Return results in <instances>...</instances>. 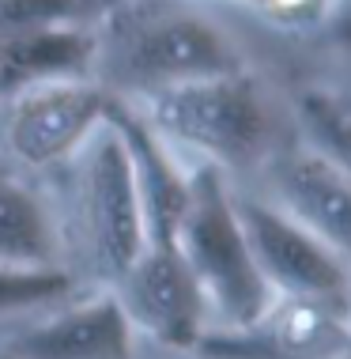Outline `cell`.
Segmentation results:
<instances>
[{
	"label": "cell",
	"instance_id": "4fadbf2b",
	"mask_svg": "<svg viewBox=\"0 0 351 359\" xmlns=\"http://www.w3.org/2000/svg\"><path fill=\"white\" fill-rule=\"evenodd\" d=\"M0 265L50 269L64 265L61 231L50 205L8 159H0Z\"/></svg>",
	"mask_w": 351,
	"mask_h": 359
},
{
	"label": "cell",
	"instance_id": "9c48e42d",
	"mask_svg": "<svg viewBox=\"0 0 351 359\" xmlns=\"http://www.w3.org/2000/svg\"><path fill=\"white\" fill-rule=\"evenodd\" d=\"M15 359H132L136 333L110 287H80L72 299L0 337Z\"/></svg>",
	"mask_w": 351,
	"mask_h": 359
},
{
	"label": "cell",
	"instance_id": "44dd1931",
	"mask_svg": "<svg viewBox=\"0 0 351 359\" xmlns=\"http://www.w3.org/2000/svg\"><path fill=\"white\" fill-rule=\"evenodd\" d=\"M102 4H106V8H113V4H125V0H102Z\"/></svg>",
	"mask_w": 351,
	"mask_h": 359
},
{
	"label": "cell",
	"instance_id": "5b68a950",
	"mask_svg": "<svg viewBox=\"0 0 351 359\" xmlns=\"http://www.w3.org/2000/svg\"><path fill=\"white\" fill-rule=\"evenodd\" d=\"M261 280L280 299H310L351 314V265L268 197H234Z\"/></svg>",
	"mask_w": 351,
	"mask_h": 359
},
{
	"label": "cell",
	"instance_id": "7402d4cb",
	"mask_svg": "<svg viewBox=\"0 0 351 359\" xmlns=\"http://www.w3.org/2000/svg\"><path fill=\"white\" fill-rule=\"evenodd\" d=\"M230 4H242V0H230Z\"/></svg>",
	"mask_w": 351,
	"mask_h": 359
},
{
	"label": "cell",
	"instance_id": "8fae6325",
	"mask_svg": "<svg viewBox=\"0 0 351 359\" xmlns=\"http://www.w3.org/2000/svg\"><path fill=\"white\" fill-rule=\"evenodd\" d=\"M268 201L351 265V182L306 144L268 163Z\"/></svg>",
	"mask_w": 351,
	"mask_h": 359
},
{
	"label": "cell",
	"instance_id": "30bf717a",
	"mask_svg": "<svg viewBox=\"0 0 351 359\" xmlns=\"http://www.w3.org/2000/svg\"><path fill=\"white\" fill-rule=\"evenodd\" d=\"M106 125L117 133L125 159H129L132 189H136V201H140L148 242L174 246V231H178L185 201H189V170L174 159L170 144L144 121V114L136 106L113 99Z\"/></svg>",
	"mask_w": 351,
	"mask_h": 359
},
{
	"label": "cell",
	"instance_id": "277c9868",
	"mask_svg": "<svg viewBox=\"0 0 351 359\" xmlns=\"http://www.w3.org/2000/svg\"><path fill=\"white\" fill-rule=\"evenodd\" d=\"M61 167L72 170L80 254L87 269L102 280V287H110L132 265V257L148 246V231H144L125 148L117 133L102 121L99 133Z\"/></svg>",
	"mask_w": 351,
	"mask_h": 359
},
{
	"label": "cell",
	"instance_id": "6da1fadb",
	"mask_svg": "<svg viewBox=\"0 0 351 359\" xmlns=\"http://www.w3.org/2000/svg\"><path fill=\"white\" fill-rule=\"evenodd\" d=\"M234 69H242L234 46L178 0H125L95 23L91 80L121 102Z\"/></svg>",
	"mask_w": 351,
	"mask_h": 359
},
{
	"label": "cell",
	"instance_id": "3957f363",
	"mask_svg": "<svg viewBox=\"0 0 351 359\" xmlns=\"http://www.w3.org/2000/svg\"><path fill=\"white\" fill-rule=\"evenodd\" d=\"M170 148H185L197 163L223 174L257 167L268 148V110L261 83L246 69L204 76L140 102H129Z\"/></svg>",
	"mask_w": 351,
	"mask_h": 359
},
{
	"label": "cell",
	"instance_id": "7a4b0ae2",
	"mask_svg": "<svg viewBox=\"0 0 351 359\" xmlns=\"http://www.w3.org/2000/svg\"><path fill=\"white\" fill-rule=\"evenodd\" d=\"M174 250L204 299L208 329H242L272 303V291L242 235L227 174L219 167H189V201L174 231Z\"/></svg>",
	"mask_w": 351,
	"mask_h": 359
},
{
	"label": "cell",
	"instance_id": "8992f818",
	"mask_svg": "<svg viewBox=\"0 0 351 359\" xmlns=\"http://www.w3.org/2000/svg\"><path fill=\"white\" fill-rule=\"evenodd\" d=\"M113 95L95 80H53L0 102V151L12 167L57 170L99 133Z\"/></svg>",
	"mask_w": 351,
	"mask_h": 359
},
{
	"label": "cell",
	"instance_id": "9a60e30c",
	"mask_svg": "<svg viewBox=\"0 0 351 359\" xmlns=\"http://www.w3.org/2000/svg\"><path fill=\"white\" fill-rule=\"evenodd\" d=\"M295 125L314 155L351 182V110L325 91H302L295 102Z\"/></svg>",
	"mask_w": 351,
	"mask_h": 359
},
{
	"label": "cell",
	"instance_id": "ba28073f",
	"mask_svg": "<svg viewBox=\"0 0 351 359\" xmlns=\"http://www.w3.org/2000/svg\"><path fill=\"white\" fill-rule=\"evenodd\" d=\"M351 333V314L310 299L272 295L242 329H208L193 359H333Z\"/></svg>",
	"mask_w": 351,
	"mask_h": 359
},
{
	"label": "cell",
	"instance_id": "ac0fdd59",
	"mask_svg": "<svg viewBox=\"0 0 351 359\" xmlns=\"http://www.w3.org/2000/svg\"><path fill=\"white\" fill-rule=\"evenodd\" d=\"M317 31H325V38L333 46H347L351 50V0H333L325 23H321Z\"/></svg>",
	"mask_w": 351,
	"mask_h": 359
},
{
	"label": "cell",
	"instance_id": "e0dca14e",
	"mask_svg": "<svg viewBox=\"0 0 351 359\" xmlns=\"http://www.w3.org/2000/svg\"><path fill=\"white\" fill-rule=\"evenodd\" d=\"M261 19H268L280 31H317L325 23L333 0H242Z\"/></svg>",
	"mask_w": 351,
	"mask_h": 359
},
{
	"label": "cell",
	"instance_id": "7c38bea8",
	"mask_svg": "<svg viewBox=\"0 0 351 359\" xmlns=\"http://www.w3.org/2000/svg\"><path fill=\"white\" fill-rule=\"evenodd\" d=\"M95 23L0 31V102L38 83L91 80Z\"/></svg>",
	"mask_w": 351,
	"mask_h": 359
},
{
	"label": "cell",
	"instance_id": "5bb4252c",
	"mask_svg": "<svg viewBox=\"0 0 351 359\" xmlns=\"http://www.w3.org/2000/svg\"><path fill=\"white\" fill-rule=\"evenodd\" d=\"M80 287L87 284L76 273H68L64 265H50V269H4L0 265V337L8 329L46 314V310H53L64 299H72Z\"/></svg>",
	"mask_w": 351,
	"mask_h": 359
},
{
	"label": "cell",
	"instance_id": "ffe728a7",
	"mask_svg": "<svg viewBox=\"0 0 351 359\" xmlns=\"http://www.w3.org/2000/svg\"><path fill=\"white\" fill-rule=\"evenodd\" d=\"M0 359H15L12 352H8V348H0Z\"/></svg>",
	"mask_w": 351,
	"mask_h": 359
},
{
	"label": "cell",
	"instance_id": "d6986e66",
	"mask_svg": "<svg viewBox=\"0 0 351 359\" xmlns=\"http://www.w3.org/2000/svg\"><path fill=\"white\" fill-rule=\"evenodd\" d=\"M333 359H351V333H347V341H344V344H340V352H336Z\"/></svg>",
	"mask_w": 351,
	"mask_h": 359
},
{
	"label": "cell",
	"instance_id": "2e32d148",
	"mask_svg": "<svg viewBox=\"0 0 351 359\" xmlns=\"http://www.w3.org/2000/svg\"><path fill=\"white\" fill-rule=\"evenodd\" d=\"M102 12V0H0V31L99 23Z\"/></svg>",
	"mask_w": 351,
	"mask_h": 359
},
{
	"label": "cell",
	"instance_id": "52a82bcc",
	"mask_svg": "<svg viewBox=\"0 0 351 359\" xmlns=\"http://www.w3.org/2000/svg\"><path fill=\"white\" fill-rule=\"evenodd\" d=\"M110 291L132 333L151 337L163 348L193 355L197 341L208 333L204 299L174 246L148 242L132 257V265L110 284Z\"/></svg>",
	"mask_w": 351,
	"mask_h": 359
}]
</instances>
